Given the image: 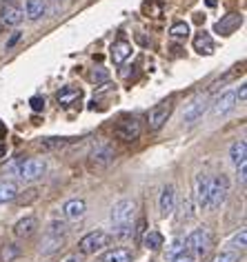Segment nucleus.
Segmentation results:
<instances>
[{"instance_id":"nucleus-1","label":"nucleus","mask_w":247,"mask_h":262,"mask_svg":"<svg viewBox=\"0 0 247 262\" xmlns=\"http://www.w3.org/2000/svg\"><path fill=\"white\" fill-rule=\"evenodd\" d=\"M212 245H214L212 231L210 229H205V227L194 229V231L185 238V249L194 255V258H203V255H207V251L212 249Z\"/></svg>"},{"instance_id":"nucleus-2","label":"nucleus","mask_w":247,"mask_h":262,"mask_svg":"<svg viewBox=\"0 0 247 262\" xmlns=\"http://www.w3.org/2000/svg\"><path fill=\"white\" fill-rule=\"evenodd\" d=\"M207 109H210V96H207V94L194 96L192 100L185 104L183 114H180V118H183V124L192 127V124H196L198 120H203V116L207 114Z\"/></svg>"},{"instance_id":"nucleus-3","label":"nucleus","mask_w":247,"mask_h":262,"mask_svg":"<svg viewBox=\"0 0 247 262\" xmlns=\"http://www.w3.org/2000/svg\"><path fill=\"white\" fill-rule=\"evenodd\" d=\"M107 245H112V235L98 229V231H89L87 235H83L80 242H78V251L83 255H94L102 251Z\"/></svg>"},{"instance_id":"nucleus-4","label":"nucleus","mask_w":247,"mask_h":262,"mask_svg":"<svg viewBox=\"0 0 247 262\" xmlns=\"http://www.w3.org/2000/svg\"><path fill=\"white\" fill-rule=\"evenodd\" d=\"M14 169H16V173L20 180L34 182V180L45 176V171H47V162H45V158H25V160L18 162Z\"/></svg>"},{"instance_id":"nucleus-5","label":"nucleus","mask_w":247,"mask_h":262,"mask_svg":"<svg viewBox=\"0 0 247 262\" xmlns=\"http://www.w3.org/2000/svg\"><path fill=\"white\" fill-rule=\"evenodd\" d=\"M227 193H230V180H227L225 173L212 178V187H210V198H207V211H216L220 209V205L225 202Z\"/></svg>"},{"instance_id":"nucleus-6","label":"nucleus","mask_w":247,"mask_h":262,"mask_svg":"<svg viewBox=\"0 0 247 262\" xmlns=\"http://www.w3.org/2000/svg\"><path fill=\"white\" fill-rule=\"evenodd\" d=\"M172 111H174L172 100H162L158 104H154V107L149 109V116H147V127L152 131H160L167 124V120H170Z\"/></svg>"},{"instance_id":"nucleus-7","label":"nucleus","mask_w":247,"mask_h":262,"mask_svg":"<svg viewBox=\"0 0 247 262\" xmlns=\"http://www.w3.org/2000/svg\"><path fill=\"white\" fill-rule=\"evenodd\" d=\"M116 151L112 145H98L89 156V167L92 169H107L114 162Z\"/></svg>"},{"instance_id":"nucleus-8","label":"nucleus","mask_w":247,"mask_h":262,"mask_svg":"<svg viewBox=\"0 0 247 262\" xmlns=\"http://www.w3.org/2000/svg\"><path fill=\"white\" fill-rule=\"evenodd\" d=\"M134 211H136L134 200H118L112 209V222L114 225H127V222H132Z\"/></svg>"},{"instance_id":"nucleus-9","label":"nucleus","mask_w":247,"mask_h":262,"mask_svg":"<svg viewBox=\"0 0 247 262\" xmlns=\"http://www.w3.org/2000/svg\"><path fill=\"white\" fill-rule=\"evenodd\" d=\"M240 25H243V14L230 11V14H225L216 25H214V31H216V34H223V36H230L234 31H238Z\"/></svg>"},{"instance_id":"nucleus-10","label":"nucleus","mask_w":247,"mask_h":262,"mask_svg":"<svg viewBox=\"0 0 247 262\" xmlns=\"http://www.w3.org/2000/svg\"><path fill=\"white\" fill-rule=\"evenodd\" d=\"M210 187H212V178L207 173H198L196 180H194V198H196V205L198 209H205L207 207V198H210Z\"/></svg>"},{"instance_id":"nucleus-11","label":"nucleus","mask_w":247,"mask_h":262,"mask_svg":"<svg viewBox=\"0 0 247 262\" xmlns=\"http://www.w3.org/2000/svg\"><path fill=\"white\" fill-rule=\"evenodd\" d=\"M234 107H236V94H234V91H225V94H220L216 100L212 102V116L220 118V116L230 114Z\"/></svg>"},{"instance_id":"nucleus-12","label":"nucleus","mask_w":247,"mask_h":262,"mask_svg":"<svg viewBox=\"0 0 247 262\" xmlns=\"http://www.w3.org/2000/svg\"><path fill=\"white\" fill-rule=\"evenodd\" d=\"M0 20H3V25H7V27H18L25 20V11L18 5L7 3L0 7Z\"/></svg>"},{"instance_id":"nucleus-13","label":"nucleus","mask_w":247,"mask_h":262,"mask_svg":"<svg viewBox=\"0 0 247 262\" xmlns=\"http://www.w3.org/2000/svg\"><path fill=\"white\" fill-rule=\"evenodd\" d=\"M140 134V124L136 118H122V120H118V124H116V136L122 140H136Z\"/></svg>"},{"instance_id":"nucleus-14","label":"nucleus","mask_w":247,"mask_h":262,"mask_svg":"<svg viewBox=\"0 0 247 262\" xmlns=\"http://www.w3.org/2000/svg\"><path fill=\"white\" fill-rule=\"evenodd\" d=\"M158 209H160V215L167 218L176 211V187L174 185H167L160 193V200H158Z\"/></svg>"},{"instance_id":"nucleus-15","label":"nucleus","mask_w":247,"mask_h":262,"mask_svg":"<svg viewBox=\"0 0 247 262\" xmlns=\"http://www.w3.org/2000/svg\"><path fill=\"white\" fill-rule=\"evenodd\" d=\"M85 213H87V202L83 200V198H71L67 200L63 205V215L67 220H80V218H85Z\"/></svg>"},{"instance_id":"nucleus-16","label":"nucleus","mask_w":247,"mask_h":262,"mask_svg":"<svg viewBox=\"0 0 247 262\" xmlns=\"http://www.w3.org/2000/svg\"><path fill=\"white\" fill-rule=\"evenodd\" d=\"M38 229V218L36 215H27V218H20L14 225V235L16 238H31Z\"/></svg>"},{"instance_id":"nucleus-17","label":"nucleus","mask_w":247,"mask_h":262,"mask_svg":"<svg viewBox=\"0 0 247 262\" xmlns=\"http://www.w3.org/2000/svg\"><path fill=\"white\" fill-rule=\"evenodd\" d=\"M100 262H134V253L132 249L127 247H116V249H109L100 255Z\"/></svg>"},{"instance_id":"nucleus-18","label":"nucleus","mask_w":247,"mask_h":262,"mask_svg":"<svg viewBox=\"0 0 247 262\" xmlns=\"http://www.w3.org/2000/svg\"><path fill=\"white\" fill-rule=\"evenodd\" d=\"M132 42H127V40H116L112 45V51H109V56H112V60L114 64H122L127 60L129 56H132Z\"/></svg>"},{"instance_id":"nucleus-19","label":"nucleus","mask_w":247,"mask_h":262,"mask_svg":"<svg viewBox=\"0 0 247 262\" xmlns=\"http://www.w3.org/2000/svg\"><path fill=\"white\" fill-rule=\"evenodd\" d=\"M230 160H232L234 167H240V165H245V162H247V142L245 140L232 142V147H230Z\"/></svg>"},{"instance_id":"nucleus-20","label":"nucleus","mask_w":247,"mask_h":262,"mask_svg":"<svg viewBox=\"0 0 247 262\" xmlns=\"http://www.w3.org/2000/svg\"><path fill=\"white\" fill-rule=\"evenodd\" d=\"M63 247H65V235H49V233H45L40 251L47 255V253H54V251H58V249H63Z\"/></svg>"},{"instance_id":"nucleus-21","label":"nucleus","mask_w":247,"mask_h":262,"mask_svg":"<svg viewBox=\"0 0 247 262\" xmlns=\"http://www.w3.org/2000/svg\"><path fill=\"white\" fill-rule=\"evenodd\" d=\"M194 49L198 51V54H205V56H212L214 54V42L210 34H205V31H200V34L194 38Z\"/></svg>"},{"instance_id":"nucleus-22","label":"nucleus","mask_w":247,"mask_h":262,"mask_svg":"<svg viewBox=\"0 0 247 262\" xmlns=\"http://www.w3.org/2000/svg\"><path fill=\"white\" fill-rule=\"evenodd\" d=\"M18 198V187L16 182L11 180H0V205H5V202H11Z\"/></svg>"},{"instance_id":"nucleus-23","label":"nucleus","mask_w":247,"mask_h":262,"mask_svg":"<svg viewBox=\"0 0 247 262\" xmlns=\"http://www.w3.org/2000/svg\"><path fill=\"white\" fill-rule=\"evenodd\" d=\"M45 0H27L25 3V14H27L29 20H38V18L45 16Z\"/></svg>"},{"instance_id":"nucleus-24","label":"nucleus","mask_w":247,"mask_h":262,"mask_svg":"<svg viewBox=\"0 0 247 262\" xmlns=\"http://www.w3.org/2000/svg\"><path fill=\"white\" fill-rule=\"evenodd\" d=\"M142 245H145V249H149V251H160L162 245H165V238H162V233H158V231H147L142 235Z\"/></svg>"},{"instance_id":"nucleus-25","label":"nucleus","mask_w":247,"mask_h":262,"mask_svg":"<svg viewBox=\"0 0 247 262\" xmlns=\"http://www.w3.org/2000/svg\"><path fill=\"white\" fill-rule=\"evenodd\" d=\"M56 98H58V102H60L63 107H67V104L76 102L78 98H80V89H60Z\"/></svg>"},{"instance_id":"nucleus-26","label":"nucleus","mask_w":247,"mask_h":262,"mask_svg":"<svg viewBox=\"0 0 247 262\" xmlns=\"http://www.w3.org/2000/svg\"><path fill=\"white\" fill-rule=\"evenodd\" d=\"M245 242H247V231H245V229H240V231H238V233L230 240V245H227V249H230V251H238V253H243V251H245Z\"/></svg>"},{"instance_id":"nucleus-27","label":"nucleus","mask_w":247,"mask_h":262,"mask_svg":"<svg viewBox=\"0 0 247 262\" xmlns=\"http://www.w3.org/2000/svg\"><path fill=\"white\" fill-rule=\"evenodd\" d=\"M114 235L118 240H132L134 238V227L132 222H127V225H116L114 227Z\"/></svg>"},{"instance_id":"nucleus-28","label":"nucleus","mask_w":247,"mask_h":262,"mask_svg":"<svg viewBox=\"0 0 247 262\" xmlns=\"http://www.w3.org/2000/svg\"><path fill=\"white\" fill-rule=\"evenodd\" d=\"M69 142V138H43L40 147L47 149V151H54V149H63Z\"/></svg>"},{"instance_id":"nucleus-29","label":"nucleus","mask_w":247,"mask_h":262,"mask_svg":"<svg viewBox=\"0 0 247 262\" xmlns=\"http://www.w3.org/2000/svg\"><path fill=\"white\" fill-rule=\"evenodd\" d=\"M180 253H185V238H174L170 249H167V255H170V258H176Z\"/></svg>"},{"instance_id":"nucleus-30","label":"nucleus","mask_w":247,"mask_h":262,"mask_svg":"<svg viewBox=\"0 0 247 262\" xmlns=\"http://www.w3.org/2000/svg\"><path fill=\"white\" fill-rule=\"evenodd\" d=\"M47 233H49V235H65V233H67V222H63V220H51L49 227H47Z\"/></svg>"},{"instance_id":"nucleus-31","label":"nucleus","mask_w":247,"mask_h":262,"mask_svg":"<svg viewBox=\"0 0 247 262\" xmlns=\"http://www.w3.org/2000/svg\"><path fill=\"white\" fill-rule=\"evenodd\" d=\"M170 36L172 38H187V36H190V25H187V23H176L170 29Z\"/></svg>"},{"instance_id":"nucleus-32","label":"nucleus","mask_w":247,"mask_h":262,"mask_svg":"<svg viewBox=\"0 0 247 262\" xmlns=\"http://www.w3.org/2000/svg\"><path fill=\"white\" fill-rule=\"evenodd\" d=\"M240 260V253L238 251H230V249H225V251H220L214 262H238Z\"/></svg>"},{"instance_id":"nucleus-33","label":"nucleus","mask_w":247,"mask_h":262,"mask_svg":"<svg viewBox=\"0 0 247 262\" xmlns=\"http://www.w3.org/2000/svg\"><path fill=\"white\" fill-rule=\"evenodd\" d=\"M18 253H20V249H18L16 245H5V249H3V253L0 255H3L5 262H11L14 258H18Z\"/></svg>"},{"instance_id":"nucleus-34","label":"nucleus","mask_w":247,"mask_h":262,"mask_svg":"<svg viewBox=\"0 0 247 262\" xmlns=\"http://www.w3.org/2000/svg\"><path fill=\"white\" fill-rule=\"evenodd\" d=\"M92 78H94V82H96V84H102V82H107V80H109V74H107V69L96 67V69H94V74H92Z\"/></svg>"},{"instance_id":"nucleus-35","label":"nucleus","mask_w":247,"mask_h":262,"mask_svg":"<svg viewBox=\"0 0 247 262\" xmlns=\"http://www.w3.org/2000/svg\"><path fill=\"white\" fill-rule=\"evenodd\" d=\"M29 102H31V109H34V111L45 109V98H40V96H34Z\"/></svg>"},{"instance_id":"nucleus-36","label":"nucleus","mask_w":247,"mask_h":262,"mask_svg":"<svg viewBox=\"0 0 247 262\" xmlns=\"http://www.w3.org/2000/svg\"><path fill=\"white\" fill-rule=\"evenodd\" d=\"M234 94H236V100H240V102H245V98H247V84L243 82L238 87V91H234Z\"/></svg>"},{"instance_id":"nucleus-37","label":"nucleus","mask_w":247,"mask_h":262,"mask_svg":"<svg viewBox=\"0 0 247 262\" xmlns=\"http://www.w3.org/2000/svg\"><path fill=\"white\" fill-rule=\"evenodd\" d=\"M174 262H196V258H194L192 253H180V255H176V258H172Z\"/></svg>"},{"instance_id":"nucleus-38","label":"nucleus","mask_w":247,"mask_h":262,"mask_svg":"<svg viewBox=\"0 0 247 262\" xmlns=\"http://www.w3.org/2000/svg\"><path fill=\"white\" fill-rule=\"evenodd\" d=\"M18 38H20V34H18V31H14V34H11V38L7 40V45H5V49H11V47H14V45L18 42Z\"/></svg>"},{"instance_id":"nucleus-39","label":"nucleus","mask_w":247,"mask_h":262,"mask_svg":"<svg viewBox=\"0 0 247 262\" xmlns=\"http://www.w3.org/2000/svg\"><path fill=\"white\" fill-rule=\"evenodd\" d=\"M142 229H145V218H140V220H138V227L134 229V233H138V235H140V233H142Z\"/></svg>"},{"instance_id":"nucleus-40","label":"nucleus","mask_w":247,"mask_h":262,"mask_svg":"<svg viewBox=\"0 0 247 262\" xmlns=\"http://www.w3.org/2000/svg\"><path fill=\"white\" fill-rule=\"evenodd\" d=\"M67 262H78V260H76V258H69V260H67Z\"/></svg>"},{"instance_id":"nucleus-41","label":"nucleus","mask_w":247,"mask_h":262,"mask_svg":"<svg viewBox=\"0 0 247 262\" xmlns=\"http://www.w3.org/2000/svg\"><path fill=\"white\" fill-rule=\"evenodd\" d=\"M0 31H3V23H0Z\"/></svg>"},{"instance_id":"nucleus-42","label":"nucleus","mask_w":247,"mask_h":262,"mask_svg":"<svg viewBox=\"0 0 247 262\" xmlns=\"http://www.w3.org/2000/svg\"><path fill=\"white\" fill-rule=\"evenodd\" d=\"M149 262H156V260H149Z\"/></svg>"}]
</instances>
